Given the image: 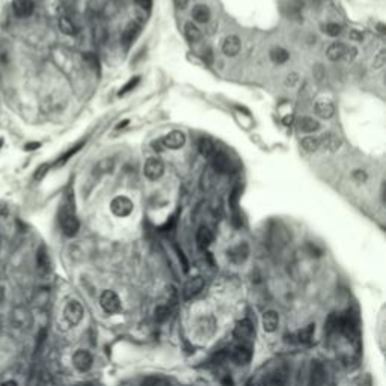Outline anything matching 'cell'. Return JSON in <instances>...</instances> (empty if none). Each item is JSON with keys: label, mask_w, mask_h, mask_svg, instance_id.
Here are the masks:
<instances>
[{"label": "cell", "mask_w": 386, "mask_h": 386, "mask_svg": "<svg viewBox=\"0 0 386 386\" xmlns=\"http://www.w3.org/2000/svg\"><path fill=\"white\" fill-rule=\"evenodd\" d=\"M59 225L67 237H74L78 232L80 222L74 214V201L71 195L65 198V204L59 211Z\"/></svg>", "instance_id": "cell-1"}, {"label": "cell", "mask_w": 386, "mask_h": 386, "mask_svg": "<svg viewBox=\"0 0 386 386\" xmlns=\"http://www.w3.org/2000/svg\"><path fill=\"white\" fill-rule=\"evenodd\" d=\"M165 174V163L157 157H151L147 160V163L144 166V175L150 181H157L161 178V175Z\"/></svg>", "instance_id": "cell-2"}, {"label": "cell", "mask_w": 386, "mask_h": 386, "mask_svg": "<svg viewBox=\"0 0 386 386\" xmlns=\"http://www.w3.org/2000/svg\"><path fill=\"white\" fill-rule=\"evenodd\" d=\"M110 210L118 217H127L133 211V202L127 196H116L110 202Z\"/></svg>", "instance_id": "cell-3"}, {"label": "cell", "mask_w": 386, "mask_h": 386, "mask_svg": "<svg viewBox=\"0 0 386 386\" xmlns=\"http://www.w3.org/2000/svg\"><path fill=\"white\" fill-rule=\"evenodd\" d=\"M83 307L82 303L77 302V300H70L67 303V307L64 309V315H65V320L71 324V326H76L83 318Z\"/></svg>", "instance_id": "cell-4"}, {"label": "cell", "mask_w": 386, "mask_h": 386, "mask_svg": "<svg viewBox=\"0 0 386 386\" xmlns=\"http://www.w3.org/2000/svg\"><path fill=\"white\" fill-rule=\"evenodd\" d=\"M211 166L219 174H230L232 171V161L223 151H214L211 155Z\"/></svg>", "instance_id": "cell-5"}, {"label": "cell", "mask_w": 386, "mask_h": 386, "mask_svg": "<svg viewBox=\"0 0 386 386\" xmlns=\"http://www.w3.org/2000/svg\"><path fill=\"white\" fill-rule=\"evenodd\" d=\"M100 305L107 314H116L121 309V300L113 291H104L100 297Z\"/></svg>", "instance_id": "cell-6"}, {"label": "cell", "mask_w": 386, "mask_h": 386, "mask_svg": "<svg viewBox=\"0 0 386 386\" xmlns=\"http://www.w3.org/2000/svg\"><path fill=\"white\" fill-rule=\"evenodd\" d=\"M228 355H230V359H232L237 363H248L252 358V345L241 342L240 345H235Z\"/></svg>", "instance_id": "cell-7"}, {"label": "cell", "mask_w": 386, "mask_h": 386, "mask_svg": "<svg viewBox=\"0 0 386 386\" xmlns=\"http://www.w3.org/2000/svg\"><path fill=\"white\" fill-rule=\"evenodd\" d=\"M11 321H12V326L15 329H26L30 321H32V317L29 314V311L26 308H15L12 311V315H11Z\"/></svg>", "instance_id": "cell-8"}, {"label": "cell", "mask_w": 386, "mask_h": 386, "mask_svg": "<svg viewBox=\"0 0 386 386\" xmlns=\"http://www.w3.org/2000/svg\"><path fill=\"white\" fill-rule=\"evenodd\" d=\"M161 144H163L165 148L178 150V148H181L182 145L186 144V136H184V133L180 131V130H174V131L168 133L163 139H161Z\"/></svg>", "instance_id": "cell-9"}, {"label": "cell", "mask_w": 386, "mask_h": 386, "mask_svg": "<svg viewBox=\"0 0 386 386\" xmlns=\"http://www.w3.org/2000/svg\"><path fill=\"white\" fill-rule=\"evenodd\" d=\"M73 363L78 371H82V373L89 371L92 367V356L86 350H77L73 355Z\"/></svg>", "instance_id": "cell-10"}, {"label": "cell", "mask_w": 386, "mask_h": 386, "mask_svg": "<svg viewBox=\"0 0 386 386\" xmlns=\"http://www.w3.org/2000/svg\"><path fill=\"white\" fill-rule=\"evenodd\" d=\"M241 50V41L240 38L235 36V35H230L223 39V44H222V51L225 56L228 57H235Z\"/></svg>", "instance_id": "cell-11"}, {"label": "cell", "mask_w": 386, "mask_h": 386, "mask_svg": "<svg viewBox=\"0 0 386 386\" xmlns=\"http://www.w3.org/2000/svg\"><path fill=\"white\" fill-rule=\"evenodd\" d=\"M249 257V246L246 243H238V245L232 246L228 251V258L234 262V264H241L245 262Z\"/></svg>", "instance_id": "cell-12"}, {"label": "cell", "mask_w": 386, "mask_h": 386, "mask_svg": "<svg viewBox=\"0 0 386 386\" xmlns=\"http://www.w3.org/2000/svg\"><path fill=\"white\" fill-rule=\"evenodd\" d=\"M314 110L315 113L323 118V119H329L335 115V106L331 100H326V98H321V100H317L315 101V106H314Z\"/></svg>", "instance_id": "cell-13"}, {"label": "cell", "mask_w": 386, "mask_h": 386, "mask_svg": "<svg viewBox=\"0 0 386 386\" xmlns=\"http://www.w3.org/2000/svg\"><path fill=\"white\" fill-rule=\"evenodd\" d=\"M12 8L18 18H27L33 14L35 3L33 0H14Z\"/></svg>", "instance_id": "cell-14"}, {"label": "cell", "mask_w": 386, "mask_h": 386, "mask_svg": "<svg viewBox=\"0 0 386 386\" xmlns=\"http://www.w3.org/2000/svg\"><path fill=\"white\" fill-rule=\"evenodd\" d=\"M255 331L254 326L249 320H241L237 323V326L234 328V336L241 339V341H249L254 336Z\"/></svg>", "instance_id": "cell-15"}, {"label": "cell", "mask_w": 386, "mask_h": 386, "mask_svg": "<svg viewBox=\"0 0 386 386\" xmlns=\"http://www.w3.org/2000/svg\"><path fill=\"white\" fill-rule=\"evenodd\" d=\"M204 285H206V282L201 276L192 278L184 285V299L189 300V299H193L195 296H198L202 291V288H204Z\"/></svg>", "instance_id": "cell-16"}, {"label": "cell", "mask_w": 386, "mask_h": 386, "mask_svg": "<svg viewBox=\"0 0 386 386\" xmlns=\"http://www.w3.org/2000/svg\"><path fill=\"white\" fill-rule=\"evenodd\" d=\"M342 145V140L339 136L334 134V133H328V134H324L323 137H320V147L324 148L326 151L329 153H335L341 148Z\"/></svg>", "instance_id": "cell-17"}, {"label": "cell", "mask_w": 386, "mask_h": 386, "mask_svg": "<svg viewBox=\"0 0 386 386\" xmlns=\"http://www.w3.org/2000/svg\"><path fill=\"white\" fill-rule=\"evenodd\" d=\"M311 386H323L326 382V370H324L323 363L315 362L312 363L311 368Z\"/></svg>", "instance_id": "cell-18"}, {"label": "cell", "mask_w": 386, "mask_h": 386, "mask_svg": "<svg viewBox=\"0 0 386 386\" xmlns=\"http://www.w3.org/2000/svg\"><path fill=\"white\" fill-rule=\"evenodd\" d=\"M345 50H347V46H345V44H342V43H332L328 47V50H326V56H328L329 60H332V62H338V60L344 59Z\"/></svg>", "instance_id": "cell-19"}, {"label": "cell", "mask_w": 386, "mask_h": 386, "mask_svg": "<svg viewBox=\"0 0 386 386\" xmlns=\"http://www.w3.org/2000/svg\"><path fill=\"white\" fill-rule=\"evenodd\" d=\"M192 17H193V22L195 23H199V25H206L210 22V17H211V12H210V8L207 5H196L192 11Z\"/></svg>", "instance_id": "cell-20"}, {"label": "cell", "mask_w": 386, "mask_h": 386, "mask_svg": "<svg viewBox=\"0 0 386 386\" xmlns=\"http://www.w3.org/2000/svg\"><path fill=\"white\" fill-rule=\"evenodd\" d=\"M262 329L266 332H275L279 326V315L275 311H267L262 315Z\"/></svg>", "instance_id": "cell-21"}, {"label": "cell", "mask_w": 386, "mask_h": 386, "mask_svg": "<svg viewBox=\"0 0 386 386\" xmlns=\"http://www.w3.org/2000/svg\"><path fill=\"white\" fill-rule=\"evenodd\" d=\"M297 129H299V131H303V133H314V131L320 130V123L314 118L303 116V118L297 119Z\"/></svg>", "instance_id": "cell-22"}, {"label": "cell", "mask_w": 386, "mask_h": 386, "mask_svg": "<svg viewBox=\"0 0 386 386\" xmlns=\"http://www.w3.org/2000/svg\"><path fill=\"white\" fill-rule=\"evenodd\" d=\"M213 232L207 227H201L196 232V243L201 249H207L213 243Z\"/></svg>", "instance_id": "cell-23"}, {"label": "cell", "mask_w": 386, "mask_h": 386, "mask_svg": "<svg viewBox=\"0 0 386 386\" xmlns=\"http://www.w3.org/2000/svg\"><path fill=\"white\" fill-rule=\"evenodd\" d=\"M314 332H315V326L314 324H308L307 328L300 329L297 334H296V341L299 344H303V345H308L312 342L314 339Z\"/></svg>", "instance_id": "cell-24"}, {"label": "cell", "mask_w": 386, "mask_h": 386, "mask_svg": "<svg viewBox=\"0 0 386 386\" xmlns=\"http://www.w3.org/2000/svg\"><path fill=\"white\" fill-rule=\"evenodd\" d=\"M184 35L187 38V41L198 43V41H201V38H202V30L193 22H187L184 25Z\"/></svg>", "instance_id": "cell-25"}, {"label": "cell", "mask_w": 386, "mask_h": 386, "mask_svg": "<svg viewBox=\"0 0 386 386\" xmlns=\"http://www.w3.org/2000/svg\"><path fill=\"white\" fill-rule=\"evenodd\" d=\"M85 144H86V140L83 139V140H80V142H78V144H76L74 147H71V148H70L68 151H65V153H64L62 155H60V157H59V158L56 160V166H62V165H65V163H67V161H68V160H70V158H71V157H73L74 154H77V153H78L80 150H82V148L85 147Z\"/></svg>", "instance_id": "cell-26"}, {"label": "cell", "mask_w": 386, "mask_h": 386, "mask_svg": "<svg viewBox=\"0 0 386 386\" xmlns=\"http://www.w3.org/2000/svg\"><path fill=\"white\" fill-rule=\"evenodd\" d=\"M36 264H38V269L41 272H49L50 270V257L46 251L44 246H41L38 249V254H36Z\"/></svg>", "instance_id": "cell-27"}, {"label": "cell", "mask_w": 386, "mask_h": 386, "mask_svg": "<svg viewBox=\"0 0 386 386\" xmlns=\"http://www.w3.org/2000/svg\"><path fill=\"white\" fill-rule=\"evenodd\" d=\"M198 150L201 153V155H204L206 158H211V155L214 154V144L211 142V139L208 137H202L198 144Z\"/></svg>", "instance_id": "cell-28"}, {"label": "cell", "mask_w": 386, "mask_h": 386, "mask_svg": "<svg viewBox=\"0 0 386 386\" xmlns=\"http://www.w3.org/2000/svg\"><path fill=\"white\" fill-rule=\"evenodd\" d=\"M300 145H302L303 151L315 153L320 148V137H317V136H307V137L302 139Z\"/></svg>", "instance_id": "cell-29"}, {"label": "cell", "mask_w": 386, "mask_h": 386, "mask_svg": "<svg viewBox=\"0 0 386 386\" xmlns=\"http://www.w3.org/2000/svg\"><path fill=\"white\" fill-rule=\"evenodd\" d=\"M115 163H113V158H103L101 161H98L97 166L94 168V175L100 177V175H104V174H109L112 172Z\"/></svg>", "instance_id": "cell-30"}, {"label": "cell", "mask_w": 386, "mask_h": 386, "mask_svg": "<svg viewBox=\"0 0 386 386\" xmlns=\"http://www.w3.org/2000/svg\"><path fill=\"white\" fill-rule=\"evenodd\" d=\"M270 59H272V62L278 64V65H282V64H285L287 60L290 59V53L285 50V49H273L270 51Z\"/></svg>", "instance_id": "cell-31"}, {"label": "cell", "mask_w": 386, "mask_h": 386, "mask_svg": "<svg viewBox=\"0 0 386 386\" xmlns=\"http://www.w3.org/2000/svg\"><path fill=\"white\" fill-rule=\"evenodd\" d=\"M287 374L283 371H276L267 377V386H285Z\"/></svg>", "instance_id": "cell-32"}, {"label": "cell", "mask_w": 386, "mask_h": 386, "mask_svg": "<svg viewBox=\"0 0 386 386\" xmlns=\"http://www.w3.org/2000/svg\"><path fill=\"white\" fill-rule=\"evenodd\" d=\"M59 29L62 30L65 35H74V33L77 32L76 25L71 22L68 17H60V18H59Z\"/></svg>", "instance_id": "cell-33"}, {"label": "cell", "mask_w": 386, "mask_h": 386, "mask_svg": "<svg viewBox=\"0 0 386 386\" xmlns=\"http://www.w3.org/2000/svg\"><path fill=\"white\" fill-rule=\"evenodd\" d=\"M139 32H140V27L137 26V25H130L127 29H126V32H124V43H126V46H130L134 39L137 38V35H139Z\"/></svg>", "instance_id": "cell-34"}, {"label": "cell", "mask_w": 386, "mask_h": 386, "mask_svg": "<svg viewBox=\"0 0 386 386\" xmlns=\"http://www.w3.org/2000/svg\"><path fill=\"white\" fill-rule=\"evenodd\" d=\"M139 82H140V77H139V76H136V77H131V78L129 80V82H127V83H126L123 88H121V91H119V94H118V95L121 97V95H126V94L131 92V91H133V89H134V88L139 85Z\"/></svg>", "instance_id": "cell-35"}, {"label": "cell", "mask_w": 386, "mask_h": 386, "mask_svg": "<svg viewBox=\"0 0 386 386\" xmlns=\"http://www.w3.org/2000/svg\"><path fill=\"white\" fill-rule=\"evenodd\" d=\"M323 30H324V33H326V35H329V36L335 38V36L341 35V30H342V27H341L339 25H336V23H328L326 26L323 27Z\"/></svg>", "instance_id": "cell-36"}, {"label": "cell", "mask_w": 386, "mask_h": 386, "mask_svg": "<svg viewBox=\"0 0 386 386\" xmlns=\"http://www.w3.org/2000/svg\"><path fill=\"white\" fill-rule=\"evenodd\" d=\"M386 64V51L382 50L373 60V70H382Z\"/></svg>", "instance_id": "cell-37"}, {"label": "cell", "mask_w": 386, "mask_h": 386, "mask_svg": "<svg viewBox=\"0 0 386 386\" xmlns=\"http://www.w3.org/2000/svg\"><path fill=\"white\" fill-rule=\"evenodd\" d=\"M169 315H171V311L168 307H157L155 308V320L157 321H165L169 318Z\"/></svg>", "instance_id": "cell-38"}, {"label": "cell", "mask_w": 386, "mask_h": 386, "mask_svg": "<svg viewBox=\"0 0 386 386\" xmlns=\"http://www.w3.org/2000/svg\"><path fill=\"white\" fill-rule=\"evenodd\" d=\"M50 171V165L49 163H44V165H41L39 166L36 171H35V174H33V178L36 180V181H39V180H43L46 175H47V172Z\"/></svg>", "instance_id": "cell-39"}, {"label": "cell", "mask_w": 386, "mask_h": 386, "mask_svg": "<svg viewBox=\"0 0 386 386\" xmlns=\"http://www.w3.org/2000/svg\"><path fill=\"white\" fill-rule=\"evenodd\" d=\"M352 178H353L356 182H359V184H360V182H365V181H367L368 175H367V172L362 171V169H356V171L352 172Z\"/></svg>", "instance_id": "cell-40"}, {"label": "cell", "mask_w": 386, "mask_h": 386, "mask_svg": "<svg viewBox=\"0 0 386 386\" xmlns=\"http://www.w3.org/2000/svg\"><path fill=\"white\" fill-rule=\"evenodd\" d=\"M201 186H202V189H204V190H208L211 187V174H210V171H204V174H202Z\"/></svg>", "instance_id": "cell-41"}, {"label": "cell", "mask_w": 386, "mask_h": 386, "mask_svg": "<svg viewBox=\"0 0 386 386\" xmlns=\"http://www.w3.org/2000/svg\"><path fill=\"white\" fill-rule=\"evenodd\" d=\"M356 54H358V50L355 47H349L347 46V50H345V54H344L342 60H345V62H352V60L356 57Z\"/></svg>", "instance_id": "cell-42"}, {"label": "cell", "mask_w": 386, "mask_h": 386, "mask_svg": "<svg viewBox=\"0 0 386 386\" xmlns=\"http://www.w3.org/2000/svg\"><path fill=\"white\" fill-rule=\"evenodd\" d=\"M299 83V74L297 73H291L287 76V80H285V86L288 88H293Z\"/></svg>", "instance_id": "cell-43"}, {"label": "cell", "mask_w": 386, "mask_h": 386, "mask_svg": "<svg viewBox=\"0 0 386 386\" xmlns=\"http://www.w3.org/2000/svg\"><path fill=\"white\" fill-rule=\"evenodd\" d=\"M83 59L86 60V62L92 67V68H98V59L94 53H85Z\"/></svg>", "instance_id": "cell-44"}, {"label": "cell", "mask_w": 386, "mask_h": 386, "mask_svg": "<svg viewBox=\"0 0 386 386\" xmlns=\"http://www.w3.org/2000/svg\"><path fill=\"white\" fill-rule=\"evenodd\" d=\"M175 251H177V255H178L180 261L182 262V267H184V270L187 272V270H189V261H187V258H186L184 252H182V251H181L178 246H175Z\"/></svg>", "instance_id": "cell-45"}, {"label": "cell", "mask_w": 386, "mask_h": 386, "mask_svg": "<svg viewBox=\"0 0 386 386\" xmlns=\"http://www.w3.org/2000/svg\"><path fill=\"white\" fill-rule=\"evenodd\" d=\"M349 36H350V39H353V41H362V39H363V33H360L356 29H352L349 32Z\"/></svg>", "instance_id": "cell-46"}, {"label": "cell", "mask_w": 386, "mask_h": 386, "mask_svg": "<svg viewBox=\"0 0 386 386\" xmlns=\"http://www.w3.org/2000/svg\"><path fill=\"white\" fill-rule=\"evenodd\" d=\"M157 385H158L157 377H148L144 380V383H142V386H157Z\"/></svg>", "instance_id": "cell-47"}, {"label": "cell", "mask_w": 386, "mask_h": 386, "mask_svg": "<svg viewBox=\"0 0 386 386\" xmlns=\"http://www.w3.org/2000/svg\"><path fill=\"white\" fill-rule=\"evenodd\" d=\"M202 57H204V60H206V64H208V65H211L213 64V53H211V50H206L204 51V54H202Z\"/></svg>", "instance_id": "cell-48"}, {"label": "cell", "mask_w": 386, "mask_h": 386, "mask_svg": "<svg viewBox=\"0 0 386 386\" xmlns=\"http://www.w3.org/2000/svg\"><path fill=\"white\" fill-rule=\"evenodd\" d=\"M151 147H153L157 153H161V150H163V144H161V139H160V140H154L153 144H151Z\"/></svg>", "instance_id": "cell-49"}, {"label": "cell", "mask_w": 386, "mask_h": 386, "mask_svg": "<svg viewBox=\"0 0 386 386\" xmlns=\"http://www.w3.org/2000/svg\"><path fill=\"white\" fill-rule=\"evenodd\" d=\"M136 3L140 5L142 8H150L151 6V0H136Z\"/></svg>", "instance_id": "cell-50"}, {"label": "cell", "mask_w": 386, "mask_h": 386, "mask_svg": "<svg viewBox=\"0 0 386 386\" xmlns=\"http://www.w3.org/2000/svg\"><path fill=\"white\" fill-rule=\"evenodd\" d=\"M175 3H177L178 8L184 9V8L187 6V3H189V0H175Z\"/></svg>", "instance_id": "cell-51"}, {"label": "cell", "mask_w": 386, "mask_h": 386, "mask_svg": "<svg viewBox=\"0 0 386 386\" xmlns=\"http://www.w3.org/2000/svg\"><path fill=\"white\" fill-rule=\"evenodd\" d=\"M41 147V144H38V142H32V144H27L26 145V150L27 151H32V150H36V148H39Z\"/></svg>", "instance_id": "cell-52"}, {"label": "cell", "mask_w": 386, "mask_h": 386, "mask_svg": "<svg viewBox=\"0 0 386 386\" xmlns=\"http://www.w3.org/2000/svg\"><path fill=\"white\" fill-rule=\"evenodd\" d=\"M291 123H293V115H288V116L283 118V124L285 126H291Z\"/></svg>", "instance_id": "cell-53"}, {"label": "cell", "mask_w": 386, "mask_h": 386, "mask_svg": "<svg viewBox=\"0 0 386 386\" xmlns=\"http://www.w3.org/2000/svg\"><path fill=\"white\" fill-rule=\"evenodd\" d=\"M2 386H18V383L15 380H6L5 383H2Z\"/></svg>", "instance_id": "cell-54"}, {"label": "cell", "mask_w": 386, "mask_h": 386, "mask_svg": "<svg viewBox=\"0 0 386 386\" xmlns=\"http://www.w3.org/2000/svg\"><path fill=\"white\" fill-rule=\"evenodd\" d=\"M129 124V119H126V121H123V123H119L118 124V129H123L124 126H127Z\"/></svg>", "instance_id": "cell-55"}, {"label": "cell", "mask_w": 386, "mask_h": 386, "mask_svg": "<svg viewBox=\"0 0 386 386\" xmlns=\"http://www.w3.org/2000/svg\"><path fill=\"white\" fill-rule=\"evenodd\" d=\"M379 29H380L382 33H385V26H383V25H379Z\"/></svg>", "instance_id": "cell-56"}]
</instances>
